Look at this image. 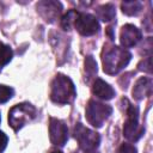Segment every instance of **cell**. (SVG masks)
<instances>
[{"label": "cell", "mask_w": 153, "mask_h": 153, "mask_svg": "<svg viewBox=\"0 0 153 153\" xmlns=\"http://www.w3.org/2000/svg\"><path fill=\"white\" fill-rule=\"evenodd\" d=\"M85 67H86V71L87 72H91V73L97 72V65H96L94 60L92 59V56H88L85 60Z\"/></svg>", "instance_id": "15"}, {"label": "cell", "mask_w": 153, "mask_h": 153, "mask_svg": "<svg viewBox=\"0 0 153 153\" xmlns=\"http://www.w3.org/2000/svg\"><path fill=\"white\" fill-rule=\"evenodd\" d=\"M137 108L134 105H130L128 109V120L126 122L124 126V135L126 137L134 140V134H137V136L141 135V133L136 131V127H137Z\"/></svg>", "instance_id": "7"}, {"label": "cell", "mask_w": 153, "mask_h": 153, "mask_svg": "<svg viewBox=\"0 0 153 153\" xmlns=\"http://www.w3.org/2000/svg\"><path fill=\"white\" fill-rule=\"evenodd\" d=\"M130 60V54L126 50L120 49L118 47H112V49L108 53L106 56H104L103 62H104V71H109V68H115L116 72L117 69H121L124 67L128 61Z\"/></svg>", "instance_id": "2"}, {"label": "cell", "mask_w": 153, "mask_h": 153, "mask_svg": "<svg viewBox=\"0 0 153 153\" xmlns=\"http://www.w3.org/2000/svg\"><path fill=\"white\" fill-rule=\"evenodd\" d=\"M30 115L35 117V109L30 104H18L11 110L8 121L11 126L17 129V127H22L26 121L31 118Z\"/></svg>", "instance_id": "3"}, {"label": "cell", "mask_w": 153, "mask_h": 153, "mask_svg": "<svg viewBox=\"0 0 153 153\" xmlns=\"http://www.w3.org/2000/svg\"><path fill=\"white\" fill-rule=\"evenodd\" d=\"M51 153H62V152H60V151H54V152H51Z\"/></svg>", "instance_id": "18"}, {"label": "cell", "mask_w": 153, "mask_h": 153, "mask_svg": "<svg viewBox=\"0 0 153 153\" xmlns=\"http://www.w3.org/2000/svg\"><path fill=\"white\" fill-rule=\"evenodd\" d=\"M82 133H80L79 130L75 129V137L78 136L79 139V142L81 145V147L84 148H91V147H96L98 145V141H99V137L96 133L88 130V129H85L80 126Z\"/></svg>", "instance_id": "9"}, {"label": "cell", "mask_w": 153, "mask_h": 153, "mask_svg": "<svg viewBox=\"0 0 153 153\" xmlns=\"http://www.w3.org/2000/svg\"><path fill=\"white\" fill-rule=\"evenodd\" d=\"M98 12H99V17L103 20H110L115 16V10H114V7L111 5H105V6L99 7Z\"/></svg>", "instance_id": "13"}, {"label": "cell", "mask_w": 153, "mask_h": 153, "mask_svg": "<svg viewBox=\"0 0 153 153\" xmlns=\"http://www.w3.org/2000/svg\"><path fill=\"white\" fill-rule=\"evenodd\" d=\"M110 112H111V108L100 103L90 102V105L87 106V118L94 127L96 126L100 127L103 121L106 120Z\"/></svg>", "instance_id": "4"}, {"label": "cell", "mask_w": 153, "mask_h": 153, "mask_svg": "<svg viewBox=\"0 0 153 153\" xmlns=\"http://www.w3.org/2000/svg\"><path fill=\"white\" fill-rule=\"evenodd\" d=\"M74 97V86L71 80L63 75L55 78L51 88V99L57 103H67Z\"/></svg>", "instance_id": "1"}, {"label": "cell", "mask_w": 153, "mask_h": 153, "mask_svg": "<svg viewBox=\"0 0 153 153\" xmlns=\"http://www.w3.org/2000/svg\"><path fill=\"white\" fill-rule=\"evenodd\" d=\"M141 38V32L134 25H126L121 31V43L122 45L129 48L135 45Z\"/></svg>", "instance_id": "8"}, {"label": "cell", "mask_w": 153, "mask_h": 153, "mask_svg": "<svg viewBox=\"0 0 153 153\" xmlns=\"http://www.w3.org/2000/svg\"><path fill=\"white\" fill-rule=\"evenodd\" d=\"M118 153H136V148H135L133 145L123 143V145L120 147Z\"/></svg>", "instance_id": "16"}, {"label": "cell", "mask_w": 153, "mask_h": 153, "mask_svg": "<svg viewBox=\"0 0 153 153\" xmlns=\"http://www.w3.org/2000/svg\"><path fill=\"white\" fill-rule=\"evenodd\" d=\"M13 94V90L11 87L0 85V103H5L7 102Z\"/></svg>", "instance_id": "14"}, {"label": "cell", "mask_w": 153, "mask_h": 153, "mask_svg": "<svg viewBox=\"0 0 153 153\" xmlns=\"http://www.w3.org/2000/svg\"><path fill=\"white\" fill-rule=\"evenodd\" d=\"M92 91H93V93L96 96H98L102 99H111L115 96L114 88L109 84H106L105 81H103L102 79H97L94 81L93 87H92Z\"/></svg>", "instance_id": "10"}, {"label": "cell", "mask_w": 153, "mask_h": 153, "mask_svg": "<svg viewBox=\"0 0 153 153\" xmlns=\"http://www.w3.org/2000/svg\"><path fill=\"white\" fill-rule=\"evenodd\" d=\"M146 90L148 92H151V84H149V80L148 79L143 78V79H140L136 82V85H135V87L133 90V94L136 96L137 99H141L142 97H145L146 94H148L146 92Z\"/></svg>", "instance_id": "11"}, {"label": "cell", "mask_w": 153, "mask_h": 153, "mask_svg": "<svg viewBox=\"0 0 153 153\" xmlns=\"http://www.w3.org/2000/svg\"><path fill=\"white\" fill-rule=\"evenodd\" d=\"M12 59V50L8 45L0 43V66L8 63Z\"/></svg>", "instance_id": "12"}, {"label": "cell", "mask_w": 153, "mask_h": 153, "mask_svg": "<svg viewBox=\"0 0 153 153\" xmlns=\"http://www.w3.org/2000/svg\"><path fill=\"white\" fill-rule=\"evenodd\" d=\"M50 139L54 145H63L67 140L66 126L62 122L54 118H51L50 121Z\"/></svg>", "instance_id": "6"}, {"label": "cell", "mask_w": 153, "mask_h": 153, "mask_svg": "<svg viewBox=\"0 0 153 153\" xmlns=\"http://www.w3.org/2000/svg\"><path fill=\"white\" fill-rule=\"evenodd\" d=\"M7 136L2 133V131H0V153H2V151L6 148V146H7Z\"/></svg>", "instance_id": "17"}, {"label": "cell", "mask_w": 153, "mask_h": 153, "mask_svg": "<svg viewBox=\"0 0 153 153\" xmlns=\"http://www.w3.org/2000/svg\"><path fill=\"white\" fill-rule=\"evenodd\" d=\"M74 25L76 27V30L84 35V36H90V35H93L98 31L99 29V25H98V22L97 19L91 16V14H85V13H81V14H76V18L74 20Z\"/></svg>", "instance_id": "5"}]
</instances>
